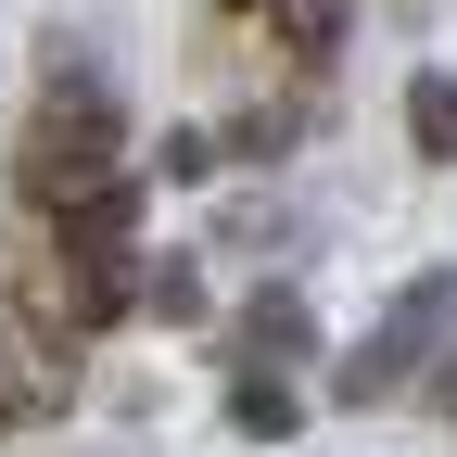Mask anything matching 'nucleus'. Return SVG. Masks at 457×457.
<instances>
[{
  "mask_svg": "<svg viewBox=\"0 0 457 457\" xmlns=\"http://www.w3.org/2000/svg\"><path fill=\"white\" fill-rule=\"evenodd\" d=\"M77 165H128V114H114V89L89 64H51L38 114H26V140H13V191L38 179H77Z\"/></svg>",
  "mask_w": 457,
  "mask_h": 457,
  "instance_id": "nucleus-2",
  "label": "nucleus"
},
{
  "mask_svg": "<svg viewBox=\"0 0 457 457\" xmlns=\"http://www.w3.org/2000/svg\"><path fill=\"white\" fill-rule=\"evenodd\" d=\"M228 420H242L254 445H279V432L305 420V394H293V381H228Z\"/></svg>",
  "mask_w": 457,
  "mask_h": 457,
  "instance_id": "nucleus-7",
  "label": "nucleus"
},
{
  "mask_svg": "<svg viewBox=\"0 0 457 457\" xmlns=\"http://www.w3.org/2000/svg\"><path fill=\"white\" fill-rule=\"evenodd\" d=\"M293 140H305V89H293V102H254V114H228V128H216V165H279Z\"/></svg>",
  "mask_w": 457,
  "mask_h": 457,
  "instance_id": "nucleus-4",
  "label": "nucleus"
},
{
  "mask_svg": "<svg viewBox=\"0 0 457 457\" xmlns=\"http://www.w3.org/2000/svg\"><path fill=\"white\" fill-rule=\"evenodd\" d=\"M432 407H445V420H457V356H445V369H432Z\"/></svg>",
  "mask_w": 457,
  "mask_h": 457,
  "instance_id": "nucleus-10",
  "label": "nucleus"
},
{
  "mask_svg": "<svg viewBox=\"0 0 457 457\" xmlns=\"http://www.w3.org/2000/svg\"><path fill=\"white\" fill-rule=\"evenodd\" d=\"M26 420H51V407H38V394L13 381V356H0V432H26Z\"/></svg>",
  "mask_w": 457,
  "mask_h": 457,
  "instance_id": "nucleus-9",
  "label": "nucleus"
},
{
  "mask_svg": "<svg viewBox=\"0 0 457 457\" xmlns=\"http://www.w3.org/2000/svg\"><path fill=\"white\" fill-rule=\"evenodd\" d=\"M216 13H267V0H216Z\"/></svg>",
  "mask_w": 457,
  "mask_h": 457,
  "instance_id": "nucleus-11",
  "label": "nucleus"
},
{
  "mask_svg": "<svg viewBox=\"0 0 457 457\" xmlns=\"http://www.w3.org/2000/svg\"><path fill=\"white\" fill-rule=\"evenodd\" d=\"M267 13H279V38H293V64H330L343 26H356V0H267Z\"/></svg>",
  "mask_w": 457,
  "mask_h": 457,
  "instance_id": "nucleus-5",
  "label": "nucleus"
},
{
  "mask_svg": "<svg viewBox=\"0 0 457 457\" xmlns=\"http://www.w3.org/2000/svg\"><path fill=\"white\" fill-rule=\"evenodd\" d=\"M445 343H457V267H420L407 293H394V318L343 356V381H330V407H394L420 369H445Z\"/></svg>",
  "mask_w": 457,
  "mask_h": 457,
  "instance_id": "nucleus-1",
  "label": "nucleus"
},
{
  "mask_svg": "<svg viewBox=\"0 0 457 457\" xmlns=\"http://www.w3.org/2000/svg\"><path fill=\"white\" fill-rule=\"evenodd\" d=\"M140 305H153V318H204V267H191V254L140 267Z\"/></svg>",
  "mask_w": 457,
  "mask_h": 457,
  "instance_id": "nucleus-8",
  "label": "nucleus"
},
{
  "mask_svg": "<svg viewBox=\"0 0 457 457\" xmlns=\"http://www.w3.org/2000/svg\"><path fill=\"white\" fill-rule=\"evenodd\" d=\"M228 356H242L254 381H279V369H293V356H318V305L293 293V279H279V293H254V305H228Z\"/></svg>",
  "mask_w": 457,
  "mask_h": 457,
  "instance_id": "nucleus-3",
  "label": "nucleus"
},
{
  "mask_svg": "<svg viewBox=\"0 0 457 457\" xmlns=\"http://www.w3.org/2000/svg\"><path fill=\"white\" fill-rule=\"evenodd\" d=\"M407 140H420L432 165H457V77H420V89H407Z\"/></svg>",
  "mask_w": 457,
  "mask_h": 457,
  "instance_id": "nucleus-6",
  "label": "nucleus"
}]
</instances>
